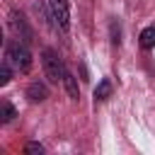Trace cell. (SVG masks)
I'll use <instances>...</instances> for the list:
<instances>
[{"instance_id": "cell-1", "label": "cell", "mask_w": 155, "mask_h": 155, "mask_svg": "<svg viewBox=\"0 0 155 155\" xmlns=\"http://www.w3.org/2000/svg\"><path fill=\"white\" fill-rule=\"evenodd\" d=\"M5 61L15 68V73H29L31 70V53L24 41H7L5 44Z\"/></svg>"}, {"instance_id": "cell-2", "label": "cell", "mask_w": 155, "mask_h": 155, "mask_svg": "<svg viewBox=\"0 0 155 155\" xmlns=\"http://www.w3.org/2000/svg\"><path fill=\"white\" fill-rule=\"evenodd\" d=\"M41 65H44V73L51 82H63V75H65V63L61 61V56L51 48H44L41 51Z\"/></svg>"}, {"instance_id": "cell-3", "label": "cell", "mask_w": 155, "mask_h": 155, "mask_svg": "<svg viewBox=\"0 0 155 155\" xmlns=\"http://www.w3.org/2000/svg\"><path fill=\"white\" fill-rule=\"evenodd\" d=\"M48 12H51V19H53L56 29H61L65 34L70 29V7H68V0H48Z\"/></svg>"}, {"instance_id": "cell-4", "label": "cell", "mask_w": 155, "mask_h": 155, "mask_svg": "<svg viewBox=\"0 0 155 155\" xmlns=\"http://www.w3.org/2000/svg\"><path fill=\"white\" fill-rule=\"evenodd\" d=\"M10 29L15 31V36L19 39V41H31V27L27 24V19H24V15L22 12H17V10H10Z\"/></svg>"}, {"instance_id": "cell-5", "label": "cell", "mask_w": 155, "mask_h": 155, "mask_svg": "<svg viewBox=\"0 0 155 155\" xmlns=\"http://www.w3.org/2000/svg\"><path fill=\"white\" fill-rule=\"evenodd\" d=\"M27 97H29V102H46L48 99V87H46V82H41V80H34V82H29L27 85V92H24Z\"/></svg>"}, {"instance_id": "cell-6", "label": "cell", "mask_w": 155, "mask_h": 155, "mask_svg": "<svg viewBox=\"0 0 155 155\" xmlns=\"http://www.w3.org/2000/svg\"><path fill=\"white\" fill-rule=\"evenodd\" d=\"M138 44H140V48H145V51L155 48V24H150V27H145V29L140 31Z\"/></svg>"}, {"instance_id": "cell-7", "label": "cell", "mask_w": 155, "mask_h": 155, "mask_svg": "<svg viewBox=\"0 0 155 155\" xmlns=\"http://www.w3.org/2000/svg\"><path fill=\"white\" fill-rule=\"evenodd\" d=\"M63 85H65V90H68V94H70V99H80V87H78V78L70 73V70H65V75H63Z\"/></svg>"}, {"instance_id": "cell-8", "label": "cell", "mask_w": 155, "mask_h": 155, "mask_svg": "<svg viewBox=\"0 0 155 155\" xmlns=\"http://www.w3.org/2000/svg\"><path fill=\"white\" fill-rule=\"evenodd\" d=\"M15 116H17L15 107H12L10 102H2V104H0V124H10Z\"/></svg>"}, {"instance_id": "cell-9", "label": "cell", "mask_w": 155, "mask_h": 155, "mask_svg": "<svg viewBox=\"0 0 155 155\" xmlns=\"http://www.w3.org/2000/svg\"><path fill=\"white\" fill-rule=\"evenodd\" d=\"M109 94H111V82H109V80H102V82L97 85V90H94V99H97V102H104Z\"/></svg>"}, {"instance_id": "cell-10", "label": "cell", "mask_w": 155, "mask_h": 155, "mask_svg": "<svg viewBox=\"0 0 155 155\" xmlns=\"http://www.w3.org/2000/svg\"><path fill=\"white\" fill-rule=\"evenodd\" d=\"M12 73H15V68H12L7 61H2V65H0V85H2V87L12 80Z\"/></svg>"}, {"instance_id": "cell-11", "label": "cell", "mask_w": 155, "mask_h": 155, "mask_svg": "<svg viewBox=\"0 0 155 155\" xmlns=\"http://www.w3.org/2000/svg\"><path fill=\"white\" fill-rule=\"evenodd\" d=\"M24 153H27V155H41V153H44V145L31 140V143H27V145H24Z\"/></svg>"}, {"instance_id": "cell-12", "label": "cell", "mask_w": 155, "mask_h": 155, "mask_svg": "<svg viewBox=\"0 0 155 155\" xmlns=\"http://www.w3.org/2000/svg\"><path fill=\"white\" fill-rule=\"evenodd\" d=\"M119 34H121V29H119V24H116V22H111V41H114L116 46H119V41H121V39H119Z\"/></svg>"}]
</instances>
